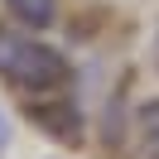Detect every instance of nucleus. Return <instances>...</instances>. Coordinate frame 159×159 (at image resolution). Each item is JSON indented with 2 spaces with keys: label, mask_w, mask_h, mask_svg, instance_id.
<instances>
[{
  "label": "nucleus",
  "mask_w": 159,
  "mask_h": 159,
  "mask_svg": "<svg viewBox=\"0 0 159 159\" xmlns=\"http://www.w3.org/2000/svg\"><path fill=\"white\" fill-rule=\"evenodd\" d=\"M0 77L20 92H53L68 82V58L39 39L0 34Z\"/></svg>",
  "instance_id": "nucleus-1"
},
{
  "label": "nucleus",
  "mask_w": 159,
  "mask_h": 159,
  "mask_svg": "<svg viewBox=\"0 0 159 159\" xmlns=\"http://www.w3.org/2000/svg\"><path fill=\"white\" fill-rule=\"evenodd\" d=\"M5 135H10V130H5V120H0V149H5Z\"/></svg>",
  "instance_id": "nucleus-4"
},
{
  "label": "nucleus",
  "mask_w": 159,
  "mask_h": 159,
  "mask_svg": "<svg viewBox=\"0 0 159 159\" xmlns=\"http://www.w3.org/2000/svg\"><path fill=\"white\" fill-rule=\"evenodd\" d=\"M5 5L24 29H48L58 20V0H5Z\"/></svg>",
  "instance_id": "nucleus-2"
},
{
  "label": "nucleus",
  "mask_w": 159,
  "mask_h": 159,
  "mask_svg": "<svg viewBox=\"0 0 159 159\" xmlns=\"http://www.w3.org/2000/svg\"><path fill=\"white\" fill-rule=\"evenodd\" d=\"M140 135H145V159H159V101L140 106Z\"/></svg>",
  "instance_id": "nucleus-3"
}]
</instances>
